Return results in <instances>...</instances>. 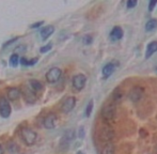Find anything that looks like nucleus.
I'll list each match as a JSON object with an SVG mask.
<instances>
[{"instance_id":"f3484780","label":"nucleus","mask_w":157,"mask_h":154,"mask_svg":"<svg viewBox=\"0 0 157 154\" xmlns=\"http://www.w3.org/2000/svg\"><path fill=\"white\" fill-rule=\"evenodd\" d=\"M116 152V146L111 142L106 144L101 149V154H114Z\"/></svg>"},{"instance_id":"7c9ffc66","label":"nucleus","mask_w":157,"mask_h":154,"mask_svg":"<svg viewBox=\"0 0 157 154\" xmlns=\"http://www.w3.org/2000/svg\"><path fill=\"white\" fill-rule=\"evenodd\" d=\"M4 153V150H3V147L0 144V154H3Z\"/></svg>"},{"instance_id":"f257e3e1","label":"nucleus","mask_w":157,"mask_h":154,"mask_svg":"<svg viewBox=\"0 0 157 154\" xmlns=\"http://www.w3.org/2000/svg\"><path fill=\"white\" fill-rule=\"evenodd\" d=\"M21 137L27 146H32L37 139V134L29 127H24L21 129Z\"/></svg>"},{"instance_id":"a878e982","label":"nucleus","mask_w":157,"mask_h":154,"mask_svg":"<svg viewBox=\"0 0 157 154\" xmlns=\"http://www.w3.org/2000/svg\"><path fill=\"white\" fill-rule=\"evenodd\" d=\"M26 50V46H18V47L15 49V52H25Z\"/></svg>"},{"instance_id":"20e7f679","label":"nucleus","mask_w":157,"mask_h":154,"mask_svg":"<svg viewBox=\"0 0 157 154\" xmlns=\"http://www.w3.org/2000/svg\"><path fill=\"white\" fill-rule=\"evenodd\" d=\"M61 75H62V72L59 67H52L50 70H48L47 73H46V80L49 83H55L60 79Z\"/></svg>"},{"instance_id":"2f4dec72","label":"nucleus","mask_w":157,"mask_h":154,"mask_svg":"<svg viewBox=\"0 0 157 154\" xmlns=\"http://www.w3.org/2000/svg\"><path fill=\"white\" fill-rule=\"evenodd\" d=\"M77 154H85V153L81 152V151H78V152H77Z\"/></svg>"},{"instance_id":"4be33fe9","label":"nucleus","mask_w":157,"mask_h":154,"mask_svg":"<svg viewBox=\"0 0 157 154\" xmlns=\"http://www.w3.org/2000/svg\"><path fill=\"white\" fill-rule=\"evenodd\" d=\"M52 43H48L47 45H45V46H43V47H41V49H40V52H49L50 49H52Z\"/></svg>"},{"instance_id":"6e6552de","label":"nucleus","mask_w":157,"mask_h":154,"mask_svg":"<svg viewBox=\"0 0 157 154\" xmlns=\"http://www.w3.org/2000/svg\"><path fill=\"white\" fill-rule=\"evenodd\" d=\"M57 120H58V118H57L56 114H54V113L48 114L43 120V124H44V126H45V129H54L57 124Z\"/></svg>"},{"instance_id":"ddd939ff","label":"nucleus","mask_w":157,"mask_h":154,"mask_svg":"<svg viewBox=\"0 0 157 154\" xmlns=\"http://www.w3.org/2000/svg\"><path fill=\"white\" fill-rule=\"evenodd\" d=\"M21 90L18 89V88H10V89H8V98L10 101H16L19 98V96H21Z\"/></svg>"},{"instance_id":"39448f33","label":"nucleus","mask_w":157,"mask_h":154,"mask_svg":"<svg viewBox=\"0 0 157 154\" xmlns=\"http://www.w3.org/2000/svg\"><path fill=\"white\" fill-rule=\"evenodd\" d=\"M75 138V132L74 129H68L64 133L63 137L61 138V141H60V148L62 150H65V149L68 148L71 142L74 140Z\"/></svg>"},{"instance_id":"aec40b11","label":"nucleus","mask_w":157,"mask_h":154,"mask_svg":"<svg viewBox=\"0 0 157 154\" xmlns=\"http://www.w3.org/2000/svg\"><path fill=\"white\" fill-rule=\"evenodd\" d=\"M92 110H93V101L91 100L89 103H88L87 107H86V113H85V116H86V117H90V116H91Z\"/></svg>"},{"instance_id":"7ed1b4c3","label":"nucleus","mask_w":157,"mask_h":154,"mask_svg":"<svg viewBox=\"0 0 157 154\" xmlns=\"http://www.w3.org/2000/svg\"><path fill=\"white\" fill-rule=\"evenodd\" d=\"M98 138L101 139V141L109 144V142H111L114 139V131L111 127H108V126L101 127L98 134Z\"/></svg>"},{"instance_id":"b1692460","label":"nucleus","mask_w":157,"mask_h":154,"mask_svg":"<svg viewBox=\"0 0 157 154\" xmlns=\"http://www.w3.org/2000/svg\"><path fill=\"white\" fill-rule=\"evenodd\" d=\"M157 4V1H151L149 3V11L150 12H152V11L154 10V8H155V6Z\"/></svg>"},{"instance_id":"f03ea898","label":"nucleus","mask_w":157,"mask_h":154,"mask_svg":"<svg viewBox=\"0 0 157 154\" xmlns=\"http://www.w3.org/2000/svg\"><path fill=\"white\" fill-rule=\"evenodd\" d=\"M117 115V109L113 104H107L101 109V118L105 121H113Z\"/></svg>"},{"instance_id":"0eeeda50","label":"nucleus","mask_w":157,"mask_h":154,"mask_svg":"<svg viewBox=\"0 0 157 154\" xmlns=\"http://www.w3.org/2000/svg\"><path fill=\"white\" fill-rule=\"evenodd\" d=\"M11 115V105L6 98H0V116L2 118H9Z\"/></svg>"},{"instance_id":"c756f323","label":"nucleus","mask_w":157,"mask_h":154,"mask_svg":"<svg viewBox=\"0 0 157 154\" xmlns=\"http://www.w3.org/2000/svg\"><path fill=\"white\" fill-rule=\"evenodd\" d=\"M83 136H85V129H83V127H80V129H79V137L83 138Z\"/></svg>"},{"instance_id":"4468645a","label":"nucleus","mask_w":157,"mask_h":154,"mask_svg":"<svg viewBox=\"0 0 157 154\" xmlns=\"http://www.w3.org/2000/svg\"><path fill=\"white\" fill-rule=\"evenodd\" d=\"M55 32V27L52 25H48L41 30V38L42 40H47Z\"/></svg>"},{"instance_id":"5701e85b","label":"nucleus","mask_w":157,"mask_h":154,"mask_svg":"<svg viewBox=\"0 0 157 154\" xmlns=\"http://www.w3.org/2000/svg\"><path fill=\"white\" fill-rule=\"evenodd\" d=\"M137 3H138V2H137L136 0H128V1L126 2V6H127V9H132L137 6Z\"/></svg>"},{"instance_id":"bb28decb","label":"nucleus","mask_w":157,"mask_h":154,"mask_svg":"<svg viewBox=\"0 0 157 154\" xmlns=\"http://www.w3.org/2000/svg\"><path fill=\"white\" fill-rule=\"evenodd\" d=\"M19 62H21V64H23V65H28V59L21 58V59H19Z\"/></svg>"},{"instance_id":"cd10ccee","label":"nucleus","mask_w":157,"mask_h":154,"mask_svg":"<svg viewBox=\"0 0 157 154\" xmlns=\"http://www.w3.org/2000/svg\"><path fill=\"white\" fill-rule=\"evenodd\" d=\"M37 62V59L35 58V59H31V60H28V65H33V64H35V63Z\"/></svg>"},{"instance_id":"6ab92c4d","label":"nucleus","mask_w":157,"mask_h":154,"mask_svg":"<svg viewBox=\"0 0 157 154\" xmlns=\"http://www.w3.org/2000/svg\"><path fill=\"white\" fill-rule=\"evenodd\" d=\"M18 62H19V57L17 54H13L12 56L10 57V64L12 65L13 67H17L18 65Z\"/></svg>"},{"instance_id":"9b49d317","label":"nucleus","mask_w":157,"mask_h":154,"mask_svg":"<svg viewBox=\"0 0 157 154\" xmlns=\"http://www.w3.org/2000/svg\"><path fill=\"white\" fill-rule=\"evenodd\" d=\"M123 34H124V32H123L122 28L117 26V27H114L113 29L111 30V32H110V39H111L112 41H119V40H121L123 38Z\"/></svg>"},{"instance_id":"dca6fc26","label":"nucleus","mask_w":157,"mask_h":154,"mask_svg":"<svg viewBox=\"0 0 157 154\" xmlns=\"http://www.w3.org/2000/svg\"><path fill=\"white\" fill-rule=\"evenodd\" d=\"M29 88L32 90L33 92H37V91H41L43 89V85L40 83L39 80H35V79H31L29 80Z\"/></svg>"},{"instance_id":"393cba45","label":"nucleus","mask_w":157,"mask_h":154,"mask_svg":"<svg viewBox=\"0 0 157 154\" xmlns=\"http://www.w3.org/2000/svg\"><path fill=\"white\" fill-rule=\"evenodd\" d=\"M44 24V21H39V23H35V24H32L31 26H30V28L31 29H34V28H39L41 25H43Z\"/></svg>"},{"instance_id":"1a4fd4ad","label":"nucleus","mask_w":157,"mask_h":154,"mask_svg":"<svg viewBox=\"0 0 157 154\" xmlns=\"http://www.w3.org/2000/svg\"><path fill=\"white\" fill-rule=\"evenodd\" d=\"M75 105H76V98H75L74 96H70V98H67L63 102L62 106H61V110H62L64 114H67L74 109Z\"/></svg>"},{"instance_id":"9d476101","label":"nucleus","mask_w":157,"mask_h":154,"mask_svg":"<svg viewBox=\"0 0 157 154\" xmlns=\"http://www.w3.org/2000/svg\"><path fill=\"white\" fill-rule=\"evenodd\" d=\"M142 94H143V90L141 89L140 87L132 88V89L130 90V92H129L130 101H132V102H134V103L138 102V101H140L141 98H142Z\"/></svg>"},{"instance_id":"473e14b6","label":"nucleus","mask_w":157,"mask_h":154,"mask_svg":"<svg viewBox=\"0 0 157 154\" xmlns=\"http://www.w3.org/2000/svg\"><path fill=\"white\" fill-rule=\"evenodd\" d=\"M156 71H157V67H156Z\"/></svg>"},{"instance_id":"c85d7f7f","label":"nucleus","mask_w":157,"mask_h":154,"mask_svg":"<svg viewBox=\"0 0 157 154\" xmlns=\"http://www.w3.org/2000/svg\"><path fill=\"white\" fill-rule=\"evenodd\" d=\"M16 40H17V38H14V39H12V40H11V41L6 42V44H4V45H3V47H6V46H8V45H10V44H12L13 42H15V41H16Z\"/></svg>"},{"instance_id":"f8f14e48","label":"nucleus","mask_w":157,"mask_h":154,"mask_svg":"<svg viewBox=\"0 0 157 154\" xmlns=\"http://www.w3.org/2000/svg\"><path fill=\"white\" fill-rule=\"evenodd\" d=\"M116 71V63L109 62L103 67V76L104 78H108L112 75V73Z\"/></svg>"},{"instance_id":"412c9836","label":"nucleus","mask_w":157,"mask_h":154,"mask_svg":"<svg viewBox=\"0 0 157 154\" xmlns=\"http://www.w3.org/2000/svg\"><path fill=\"white\" fill-rule=\"evenodd\" d=\"M82 42L86 45H90V44L93 42V38H92V36H90V34H87V36H85L82 38Z\"/></svg>"},{"instance_id":"2eb2a0df","label":"nucleus","mask_w":157,"mask_h":154,"mask_svg":"<svg viewBox=\"0 0 157 154\" xmlns=\"http://www.w3.org/2000/svg\"><path fill=\"white\" fill-rule=\"evenodd\" d=\"M157 52V41H153L147 45V52H145V59H149Z\"/></svg>"},{"instance_id":"423d86ee","label":"nucleus","mask_w":157,"mask_h":154,"mask_svg":"<svg viewBox=\"0 0 157 154\" xmlns=\"http://www.w3.org/2000/svg\"><path fill=\"white\" fill-rule=\"evenodd\" d=\"M86 83H87V77H86L83 74H78V75H75L73 77V87L74 89H76L77 91H80L85 88Z\"/></svg>"},{"instance_id":"a211bd4d","label":"nucleus","mask_w":157,"mask_h":154,"mask_svg":"<svg viewBox=\"0 0 157 154\" xmlns=\"http://www.w3.org/2000/svg\"><path fill=\"white\" fill-rule=\"evenodd\" d=\"M157 29V21L154 18L147 21V23L145 24V30L147 32H153Z\"/></svg>"}]
</instances>
